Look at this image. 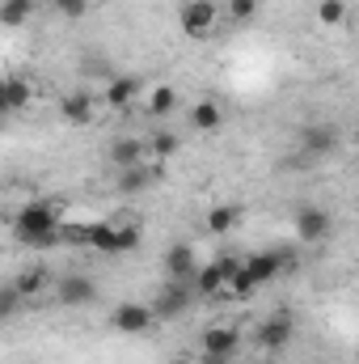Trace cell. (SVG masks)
<instances>
[{"label": "cell", "instance_id": "4316f807", "mask_svg": "<svg viewBox=\"0 0 359 364\" xmlns=\"http://www.w3.org/2000/svg\"><path fill=\"white\" fill-rule=\"evenodd\" d=\"M17 288H21V296H30V292H38L43 288V272H26L17 279Z\"/></svg>", "mask_w": 359, "mask_h": 364}, {"label": "cell", "instance_id": "9a60e30c", "mask_svg": "<svg viewBox=\"0 0 359 364\" xmlns=\"http://www.w3.org/2000/svg\"><path fill=\"white\" fill-rule=\"evenodd\" d=\"M136 97H140V81L136 77H114L106 85V106H114V110H127Z\"/></svg>", "mask_w": 359, "mask_h": 364}, {"label": "cell", "instance_id": "f546056e", "mask_svg": "<svg viewBox=\"0 0 359 364\" xmlns=\"http://www.w3.org/2000/svg\"><path fill=\"white\" fill-rule=\"evenodd\" d=\"M355 149H359V132H355Z\"/></svg>", "mask_w": 359, "mask_h": 364}, {"label": "cell", "instance_id": "52a82bcc", "mask_svg": "<svg viewBox=\"0 0 359 364\" xmlns=\"http://www.w3.org/2000/svg\"><path fill=\"white\" fill-rule=\"evenodd\" d=\"M153 322H157L153 305H136V301H123V305H114V309H110V326H114V331H123V335H144Z\"/></svg>", "mask_w": 359, "mask_h": 364}, {"label": "cell", "instance_id": "cb8c5ba5", "mask_svg": "<svg viewBox=\"0 0 359 364\" xmlns=\"http://www.w3.org/2000/svg\"><path fill=\"white\" fill-rule=\"evenodd\" d=\"M178 136H174V132H157V136H153V153H157V157H174V153H178Z\"/></svg>", "mask_w": 359, "mask_h": 364}, {"label": "cell", "instance_id": "5b68a950", "mask_svg": "<svg viewBox=\"0 0 359 364\" xmlns=\"http://www.w3.org/2000/svg\"><path fill=\"white\" fill-rule=\"evenodd\" d=\"M199 292L190 288V284H182V279H170L161 292H157V301H153V314H157V322H170V318H182L186 309H190V301H194Z\"/></svg>", "mask_w": 359, "mask_h": 364}, {"label": "cell", "instance_id": "d4e9b609", "mask_svg": "<svg viewBox=\"0 0 359 364\" xmlns=\"http://www.w3.org/2000/svg\"><path fill=\"white\" fill-rule=\"evenodd\" d=\"M17 301H21V288L17 284H4V292H0V318H13L17 314Z\"/></svg>", "mask_w": 359, "mask_h": 364}, {"label": "cell", "instance_id": "7a4b0ae2", "mask_svg": "<svg viewBox=\"0 0 359 364\" xmlns=\"http://www.w3.org/2000/svg\"><path fill=\"white\" fill-rule=\"evenodd\" d=\"M85 246L101 250V255H127L140 246V225H110V220L85 225Z\"/></svg>", "mask_w": 359, "mask_h": 364}, {"label": "cell", "instance_id": "30bf717a", "mask_svg": "<svg viewBox=\"0 0 359 364\" xmlns=\"http://www.w3.org/2000/svg\"><path fill=\"white\" fill-rule=\"evenodd\" d=\"M165 275L170 279H182V284H194V275H199V259H194V246H174L170 255H165Z\"/></svg>", "mask_w": 359, "mask_h": 364}, {"label": "cell", "instance_id": "9c48e42d", "mask_svg": "<svg viewBox=\"0 0 359 364\" xmlns=\"http://www.w3.org/2000/svg\"><path fill=\"white\" fill-rule=\"evenodd\" d=\"M292 335H296L292 318H287V314H275V318H267V322L258 326V348H263V352H283V348L292 343Z\"/></svg>", "mask_w": 359, "mask_h": 364}, {"label": "cell", "instance_id": "3957f363", "mask_svg": "<svg viewBox=\"0 0 359 364\" xmlns=\"http://www.w3.org/2000/svg\"><path fill=\"white\" fill-rule=\"evenodd\" d=\"M296 149H300L304 161H326V157L338 153V127H330V123H304L300 136H296Z\"/></svg>", "mask_w": 359, "mask_h": 364}, {"label": "cell", "instance_id": "603a6c76", "mask_svg": "<svg viewBox=\"0 0 359 364\" xmlns=\"http://www.w3.org/2000/svg\"><path fill=\"white\" fill-rule=\"evenodd\" d=\"M343 17H347V4L343 0H321L317 4V21L321 26H343Z\"/></svg>", "mask_w": 359, "mask_h": 364}, {"label": "cell", "instance_id": "f1b7e54d", "mask_svg": "<svg viewBox=\"0 0 359 364\" xmlns=\"http://www.w3.org/2000/svg\"><path fill=\"white\" fill-rule=\"evenodd\" d=\"M89 4H106V0H89Z\"/></svg>", "mask_w": 359, "mask_h": 364}, {"label": "cell", "instance_id": "484cf974", "mask_svg": "<svg viewBox=\"0 0 359 364\" xmlns=\"http://www.w3.org/2000/svg\"><path fill=\"white\" fill-rule=\"evenodd\" d=\"M258 13V0H228V17L233 21H250Z\"/></svg>", "mask_w": 359, "mask_h": 364}, {"label": "cell", "instance_id": "5bb4252c", "mask_svg": "<svg viewBox=\"0 0 359 364\" xmlns=\"http://www.w3.org/2000/svg\"><path fill=\"white\" fill-rule=\"evenodd\" d=\"M245 267H250V275H254L258 288H263V284H270L275 275L283 272V255H279V250H258V255L245 259Z\"/></svg>", "mask_w": 359, "mask_h": 364}, {"label": "cell", "instance_id": "83f0119b", "mask_svg": "<svg viewBox=\"0 0 359 364\" xmlns=\"http://www.w3.org/2000/svg\"><path fill=\"white\" fill-rule=\"evenodd\" d=\"M55 9H60V13H68V17H85L89 0H55Z\"/></svg>", "mask_w": 359, "mask_h": 364}, {"label": "cell", "instance_id": "8992f818", "mask_svg": "<svg viewBox=\"0 0 359 364\" xmlns=\"http://www.w3.org/2000/svg\"><path fill=\"white\" fill-rule=\"evenodd\" d=\"M330 229H334V220H330V212H326V208H317V203L296 208V237H300L304 246L326 242V237H330Z\"/></svg>", "mask_w": 359, "mask_h": 364}, {"label": "cell", "instance_id": "277c9868", "mask_svg": "<svg viewBox=\"0 0 359 364\" xmlns=\"http://www.w3.org/2000/svg\"><path fill=\"white\" fill-rule=\"evenodd\" d=\"M237 348H241V335L233 331V326H207L203 335H199V352H203V360H233L237 356Z\"/></svg>", "mask_w": 359, "mask_h": 364}, {"label": "cell", "instance_id": "ac0fdd59", "mask_svg": "<svg viewBox=\"0 0 359 364\" xmlns=\"http://www.w3.org/2000/svg\"><path fill=\"white\" fill-rule=\"evenodd\" d=\"M153 178H157V170H148V166H131V170H123V178H118V191H123V195H136V191L153 186Z\"/></svg>", "mask_w": 359, "mask_h": 364}, {"label": "cell", "instance_id": "2e32d148", "mask_svg": "<svg viewBox=\"0 0 359 364\" xmlns=\"http://www.w3.org/2000/svg\"><path fill=\"white\" fill-rule=\"evenodd\" d=\"M237 225H241V208H237V203H216V208L207 212V229H211L216 237L233 233Z\"/></svg>", "mask_w": 359, "mask_h": 364}, {"label": "cell", "instance_id": "44dd1931", "mask_svg": "<svg viewBox=\"0 0 359 364\" xmlns=\"http://www.w3.org/2000/svg\"><path fill=\"white\" fill-rule=\"evenodd\" d=\"M174 106H178V93L170 90V85H157V90L148 93V114H157V119H161V114H170Z\"/></svg>", "mask_w": 359, "mask_h": 364}, {"label": "cell", "instance_id": "7402d4cb", "mask_svg": "<svg viewBox=\"0 0 359 364\" xmlns=\"http://www.w3.org/2000/svg\"><path fill=\"white\" fill-rule=\"evenodd\" d=\"M30 13H34V0H4V4H0V17H4V26H21Z\"/></svg>", "mask_w": 359, "mask_h": 364}, {"label": "cell", "instance_id": "8fae6325", "mask_svg": "<svg viewBox=\"0 0 359 364\" xmlns=\"http://www.w3.org/2000/svg\"><path fill=\"white\" fill-rule=\"evenodd\" d=\"M55 296H60L64 305H89L93 296H97V288H93L89 275H64L60 288H55Z\"/></svg>", "mask_w": 359, "mask_h": 364}, {"label": "cell", "instance_id": "ffe728a7", "mask_svg": "<svg viewBox=\"0 0 359 364\" xmlns=\"http://www.w3.org/2000/svg\"><path fill=\"white\" fill-rule=\"evenodd\" d=\"M30 97H34V90H30L21 77L4 81V106H9V110H21V106H30Z\"/></svg>", "mask_w": 359, "mask_h": 364}, {"label": "cell", "instance_id": "e0dca14e", "mask_svg": "<svg viewBox=\"0 0 359 364\" xmlns=\"http://www.w3.org/2000/svg\"><path fill=\"white\" fill-rule=\"evenodd\" d=\"M60 110H64V119H68V123L85 127V123L93 119V97H89V93H68V97L60 102Z\"/></svg>", "mask_w": 359, "mask_h": 364}, {"label": "cell", "instance_id": "4fadbf2b", "mask_svg": "<svg viewBox=\"0 0 359 364\" xmlns=\"http://www.w3.org/2000/svg\"><path fill=\"white\" fill-rule=\"evenodd\" d=\"M144 157H148V144H144V140H136V136H123V140H114V149H110V161H114L118 170L144 166Z\"/></svg>", "mask_w": 359, "mask_h": 364}, {"label": "cell", "instance_id": "6da1fadb", "mask_svg": "<svg viewBox=\"0 0 359 364\" xmlns=\"http://www.w3.org/2000/svg\"><path fill=\"white\" fill-rule=\"evenodd\" d=\"M13 229H17V237H21L26 246H34V250L68 242V237H64V216H60L55 203H26V208L17 212V225H13Z\"/></svg>", "mask_w": 359, "mask_h": 364}, {"label": "cell", "instance_id": "ba28073f", "mask_svg": "<svg viewBox=\"0 0 359 364\" xmlns=\"http://www.w3.org/2000/svg\"><path fill=\"white\" fill-rule=\"evenodd\" d=\"M182 30H186V38H207L216 30V4L211 0H186L182 4Z\"/></svg>", "mask_w": 359, "mask_h": 364}, {"label": "cell", "instance_id": "7c38bea8", "mask_svg": "<svg viewBox=\"0 0 359 364\" xmlns=\"http://www.w3.org/2000/svg\"><path fill=\"white\" fill-rule=\"evenodd\" d=\"M224 288H228V267H224V259L199 267V275H194V292H199V296H220Z\"/></svg>", "mask_w": 359, "mask_h": 364}, {"label": "cell", "instance_id": "d6986e66", "mask_svg": "<svg viewBox=\"0 0 359 364\" xmlns=\"http://www.w3.org/2000/svg\"><path fill=\"white\" fill-rule=\"evenodd\" d=\"M220 119H224V110H220L216 102H199V106L190 110V123H194L199 132H216V127H220Z\"/></svg>", "mask_w": 359, "mask_h": 364}]
</instances>
